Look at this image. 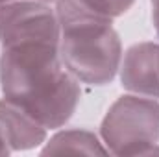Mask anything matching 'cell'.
I'll return each instance as SVG.
<instances>
[{"label":"cell","mask_w":159,"mask_h":157,"mask_svg":"<svg viewBox=\"0 0 159 157\" xmlns=\"http://www.w3.org/2000/svg\"><path fill=\"white\" fill-rule=\"evenodd\" d=\"M119 78L124 91L159 100V43L144 41L129 46L122 54Z\"/></svg>","instance_id":"cell-5"},{"label":"cell","mask_w":159,"mask_h":157,"mask_svg":"<svg viewBox=\"0 0 159 157\" xmlns=\"http://www.w3.org/2000/svg\"><path fill=\"white\" fill-rule=\"evenodd\" d=\"M6 2H13V0H0V4H6Z\"/></svg>","instance_id":"cell-11"},{"label":"cell","mask_w":159,"mask_h":157,"mask_svg":"<svg viewBox=\"0 0 159 157\" xmlns=\"http://www.w3.org/2000/svg\"><path fill=\"white\" fill-rule=\"evenodd\" d=\"M43 155L48 154H87V155H107V148L102 139L89 129H63L57 131L50 141H44Z\"/></svg>","instance_id":"cell-7"},{"label":"cell","mask_w":159,"mask_h":157,"mask_svg":"<svg viewBox=\"0 0 159 157\" xmlns=\"http://www.w3.org/2000/svg\"><path fill=\"white\" fill-rule=\"evenodd\" d=\"M46 128L17 104L0 100V137L9 152L37 148L46 141Z\"/></svg>","instance_id":"cell-6"},{"label":"cell","mask_w":159,"mask_h":157,"mask_svg":"<svg viewBox=\"0 0 159 157\" xmlns=\"http://www.w3.org/2000/svg\"><path fill=\"white\" fill-rule=\"evenodd\" d=\"M0 89L6 100L22 107L46 129L63 128L81 98L80 81L65 69L59 46L48 43L2 48Z\"/></svg>","instance_id":"cell-1"},{"label":"cell","mask_w":159,"mask_h":157,"mask_svg":"<svg viewBox=\"0 0 159 157\" xmlns=\"http://www.w3.org/2000/svg\"><path fill=\"white\" fill-rule=\"evenodd\" d=\"M150 4H152V22L159 35V0H150Z\"/></svg>","instance_id":"cell-9"},{"label":"cell","mask_w":159,"mask_h":157,"mask_svg":"<svg viewBox=\"0 0 159 157\" xmlns=\"http://www.w3.org/2000/svg\"><path fill=\"white\" fill-rule=\"evenodd\" d=\"M59 20V57L80 83L102 87L119 74L122 43L113 20L87 11L78 0L54 4Z\"/></svg>","instance_id":"cell-2"},{"label":"cell","mask_w":159,"mask_h":157,"mask_svg":"<svg viewBox=\"0 0 159 157\" xmlns=\"http://www.w3.org/2000/svg\"><path fill=\"white\" fill-rule=\"evenodd\" d=\"M41 2H46V4H56L57 0H41Z\"/></svg>","instance_id":"cell-10"},{"label":"cell","mask_w":159,"mask_h":157,"mask_svg":"<svg viewBox=\"0 0 159 157\" xmlns=\"http://www.w3.org/2000/svg\"><path fill=\"white\" fill-rule=\"evenodd\" d=\"M100 139L111 155L159 154V100L122 94L102 118Z\"/></svg>","instance_id":"cell-3"},{"label":"cell","mask_w":159,"mask_h":157,"mask_svg":"<svg viewBox=\"0 0 159 157\" xmlns=\"http://www.w3.org/2000/svg\"><path fill=\"white\" fill-rule=\"evenodd\" d=\"M48 43L59 46L56 7L41 0H13L0 4V46Z\"/></svg>","instance_id":"cell-4"},{"label":"cell","mask_w":159,"mask_h":157,"mask_svg":"<svg viewBox=\"0 0 159 157\" xmlns=\"http://www.w3.org/2000/svg\"><path fill=\"white\" fill-rule=\"evenodd\" d=\"M78 2L87 11L109 20H115L117 17L124 15L135 4V0H78Z\"/></svg>","instance_id":"cell-8"}]
</instances>
